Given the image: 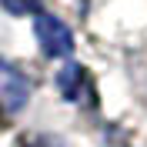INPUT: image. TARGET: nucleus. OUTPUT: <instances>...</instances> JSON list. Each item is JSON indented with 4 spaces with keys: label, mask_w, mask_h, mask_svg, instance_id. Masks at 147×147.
I'll use <instances>...</instances> for the list:
<instances>
[{
    "label": "nucleus",
    "mask_w": 147,
    "mask_h": 147,
    "mask_svg": "<svg viewBox=\"0 0 147 147\" xmlns=\"http://www.w3.org/2000/svg\"><path fill=\"white\" fill-rule=\"evenodd\" d=\"M37 40H40V47H44L50 57H67L74 50L70 30H67L57 17H50V13H40V17H37Z\"/></svg>",
    "instance_id": "f257e3e1"
},
{
    "label": "nucleus",
    "mask_w": 147,
    "mask_h": 147,
    "mask_svg": "<svg viewBox=\"0 0 147 147\" xmlns=\"http://www.w3.org/2000/svg\"><path fill=\"white\" fill-rule=\"evenodd\" d=\"M30 97V87L27 80L20 77V70H13L10 64H0V104L7 114H17Z\"/></svg>",
    "instance_id": "f03ea898"
},
{
    "label": "nucleus",
    "mask_w": 147,
    "mask_h": 147,
    "mask_svg": "<svg viewBox=\"0 0 147 147\" xmlns=\"http://www.w3.org/2000/svg\"><path fill=\"white\" fill-rule=\"evenodd\" d=\"M57 84H60V90H64V97H70V100H90V80H87V74L80 70V67H67L60 77H57Z\"/></svg>",
    "instance_id": "7ed1b4c3"
}]
</instances>
